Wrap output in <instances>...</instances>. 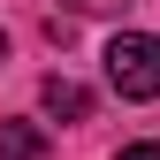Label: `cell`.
<instances>
[{
	"label": "cell",
	"mask_w": 160,
	"mask_h": 160,
	"mask_svg": "<svg viewBox=\"0 0 160 160\" xmlns=\"http://www.w3.org/2000/svg\"><path fill=\"white\" fill-rule=\"evenodd\" d=\"M107 84L122 99H160V38L152 31H114L107 38Z\"/></svg>",
	"instance_id": "cell-1"
},
{
	"label": "cell",
	"mask_w": 160,
	"mask_h": 160,
	"mask_svg": "<svg viewBox=\"0 0 160 160\" xmlns=\"http://www.w3.org/2000/svg\"><path fill=\"white\" fill-rule=\"evenodd\" d=\"M38 107H46L53 122H84V114H92V92L76 84V76H46V92H38Z\"/></svg>",
	"instance_id": "cell-2"
},
{
	"label": "cell",
	"mask_w": 160,
	"mask_h": 160,
	"mask_svg": "<svg viewBox=\"0 0 160 160\" xmlns=\"http://www.w3.org/2000/svg\"><path fill=\"white\" fill-rule=\"evenodd\" d=\"M0 160H46V130L38 122H0Z\"/></svg>",
	"instance_id": "cell-3"
},
{
	"label": "cell",
	"mask_w": 160,
	"mask_h": 160,
	"mask_svg": "<svg viewBox=\"0 0 160 160\" xmlns=\"http://www.w3.org/2000/svg\"><path fill=\"white\" fill-rule=\"evenodd\" d=\"M114 160H160V145H152V137H137V145H122Z\"/></svg>",
	"instance_id": "cell-4"
},
{
	"label": "cell",
	"mask_w": 160,
	"mask_h": 160,
	"mask_svg": "<svg viewBox=\"0 0 160 160\" xmlns=\"http://www.w3.org/2000/svg\"><path fill=\"white\" fill-rule=\"evenodd\" d=\"M69 8H76V15H114L122 0H69Z\"/></svg>",
	"instance_id": "cell-5"
},
{
	"label": "cell",
	"mask_w": 160,
	"mask_h": 160,
	"mask_svg": "<svg viewBox=\"0 0 160 160\" xmlns=\"http://www.w3.org/2000/svg\"><path fill=\"white\" fill-rule=\"evenodd\" d=\"M0 61H8V31H0Z\"/></svg>",
	"instance_id": "cell-6"
}]
</instances>
